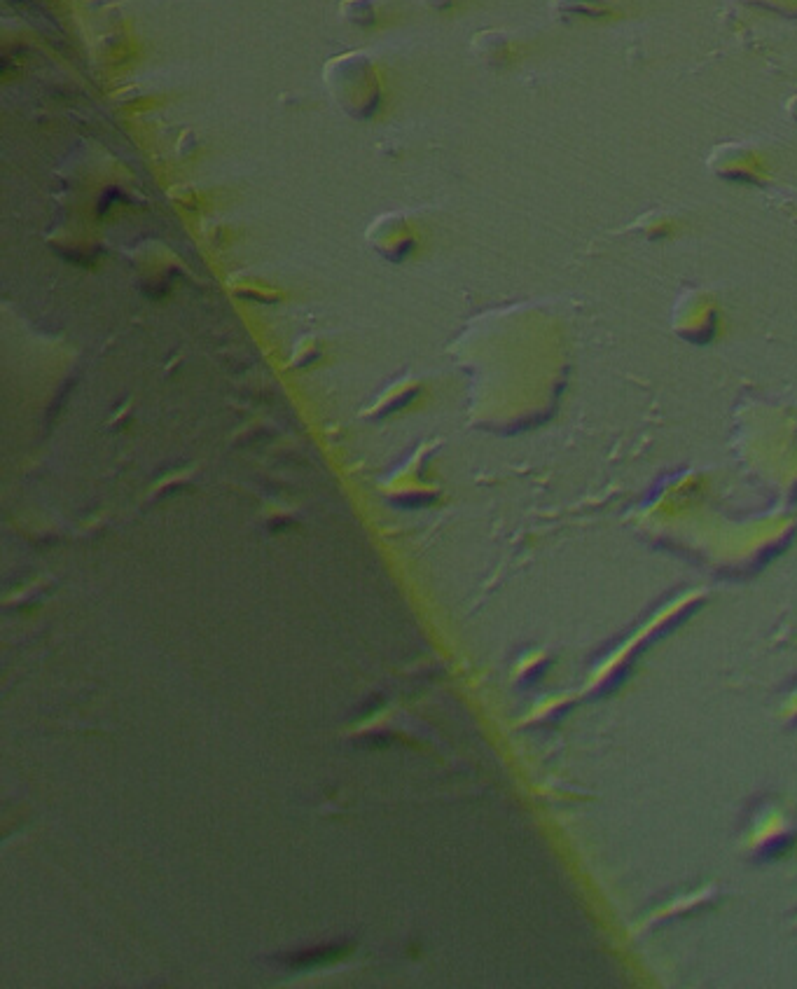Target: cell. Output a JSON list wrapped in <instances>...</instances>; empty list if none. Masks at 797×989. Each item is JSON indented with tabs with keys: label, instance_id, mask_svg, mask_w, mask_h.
<instances>
[{
	"label": "cell",
	"instance_id": "6da1fadb",
	"mask_svg": "<svg viewBox=\"0 0 797 989\" xmlns=\"http://www.w3.org/2000/svg\"><path fill=\"white\" fill-rule=\"evenodd\" d=\"M323 80L332 99L351 117L370 120L384 108L388 94V73L377 54L370 50H349L325 61Z\"/></svg>",
	"mask_w": 797,
	"mask_h": 989
},
{
	"label": "cell",
	"instance_id": "7a4b0ae2",
	"mask_svg": "<svg viewBox=\"0 0 797 989\" xmlns=\"http://www.w3.org/2000/svg\"><path fill=\"white\" fill-rule=\"evenodd\" d=\"M337 15L358 33L384 31L395 22V10L388 0H339Z\"/></svg>",
	"mask_w": 797,
	"mask_h": 989
},
{
	"label": "cell",
	"instance_id": "3957f363",
	"mask_svg": "<svg viewBox=\"0 0 797 989\" xmlns=\"http://www.w3.org/2000/svg\"><path fill=\"white\" fill-rule=\"evenodd\" d=\"M349 950H351V943H346V940H339V943L304 947V950L288 952V954H283V957L276 961V964L288 968V971H309V968L332 964V961L346 957Z\"/></svg>",
	"mask_w": 797,
	"mask_h": 989
},
{
	"label": "cell",
	"instance_id": "277c9868",
	"mask_svg": "<svg viewBox=\"0 0 797 989\" xmlns=\"http://www.w3.org/2000/svg\"><path fill=\"white\" fill-rule=\"evenodd\" d=\"M470 50L489 66H505L515 57V43L505 31H480L470 40Z\"/></svg>",
	"mask_w": 797,
	"mask_h": 989
},
{
	"label": "cell",
	"instance_id": "5b68a950",
	"mask_svg": "<svg viewBox=\"0 0 797 989\" xmlns=\"http://www.w3.org/2000/svg\"><path fill=\"white\" fill-rule=\"evenodd\" d=\"M419 5L426 12H431V15L452 17L463 8V5H466V0H419Z\"/></svg>",
	"mask_w": 797,
	"mask_h": 989
},
{
	"label": "cell",
	"instance_id": "8992f818",
	"mask_svg": "<svg viewBox=\"0 0 797 989\" xmlns=\"http://www.w3.org/2000/svg\"><path fill=\"white\" fill-rule=\"evenodd\" d=\"M793 842H795L793 838H779L767 842L765 849H762V856H765V859H779V856H783L790 847H793Z\"/></svg>",
	"mask_w": 797,
	"mask_h": 989
}]
</instances>
